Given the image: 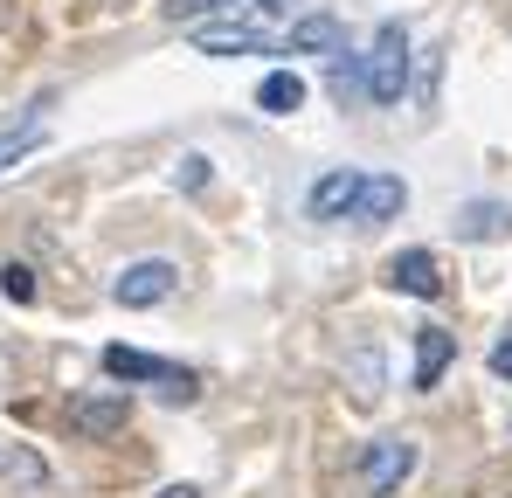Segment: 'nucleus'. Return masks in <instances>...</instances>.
Here are the masks:
<instances>
[{"mask_svg":"<svg viewBox=\"0 0 512 498\" xmlns=\"http://www.w3.org/2000/svg\"><path fill=\"white\" fill-rule=\"evenodd\" d=\"M104 374H111V381H153L167 409H187V402L201 395V381H194L187 367L153 360V353H139V346H104Z\"/></svg>","mask_w":512,"mask_h":498,"instance_id":"f257e3e1","label":"nucleus"},{"mask_svg":"<svg viewBox=\"0 0 512 498\" xmlns=\"http://www.w3.org/2000/svg\"><path fill=\"white\" fill-rule=\"evenodd\" d=\"M402 83H409V35L402 21H381L367 49V104H402Z\"/></svg>","mask_w":512,"mask_h":498,"instance_id":"f03ea898","label":"nucleus"},{"mask_svg":"<svg viewBox=\"0 0 512 498\" xmlns=\"http://www.w3.org/2000/svg\"><path fill=\"white\" fill-rule=\"evenodd\" d=\"M416 464H423V443L416 436H374L360 450V485H367V498H388Z\"/></svg>","mask_w":512,"mask_h":498,"instance_id":"7ed1b4c3","label":"nucleus"},{"mask_svg":"<svg viewBox=\"0 0 512 498\" xmlns=\"http://www.w3.org/2000/svg\"><path fill=\"white\" fill-rule=\"evenodd\" d=\"M173 284H180V270H173L167 256H146V263H125V270H118L111 298H118L125 312H146V305H160V298H173Z\"/></svg>","mask_w":512,"mask_h":498,"instance_id":"20e7f679","label":"nucleus"},{"mask_svg":"<svg viewBox=\"0 0 512 498\" xmlns=\"http://www.w3.org/2000/svg\"><path fill=\"white\" fill-rule=\"evenodd\" d=\"M187 42H194L201 56H263V49H270V35H263L256 21H194Z\"/></svg>","mask_w":512,"mask_h":498,"instance_id":"39448f33","label":"nucleus"},{"mask_svg":"<svg viewBox=\"0 0 512 498\" xmlns=\"http://www.w3.org/2000/svg\"><path fill=\"white\" fill-rule=\"evenodd\" d=\"M360 187H367V173L360 166H340V173H326L319 187H312V222H340V215H353L360 208Z\"/></svg>","mask_w":512,"mask_h":498,"instance_id":"423d86ee","label":"nucleus"},{"mask_svg":"<svg viewBox=\"0 0 512 498\" xmlns=\"http://www.w3.org/2000/svg\"><path fill=\"white\" fill-rule=\"evenodd\" d=\"M402 208H409V187H402V173H367L353 222H360V229H374V222H395Z\"/></svg>","mask_w":512,"mask_h":498,"instance_id":"0eeeda50","label":"nucleus"},{"mask_svg":"<svg viewBox=\"0 0 512 498\" xmlns=\"http://www.w3.org/2000/svg\"><path fill=\"white\" fill-rule=\"evenodd\" d=\"M346 388H353V402H360V409H374V402L388 395V360H381V346H374V339H360V346L346 353Z\"/></svg>","mask_w":512,"mask_h":498,"instance_id":"6e6552de","label":"nucleus"},{"mask_svg":"<svg viewBox=\"0 0 512 498\" xmlns=\"http://www.w3.org/2000/svg\"><path fill=\"white\" fill-rule=\"evenodd\" d=\"M388 291L436 298V291H443V270H436V256H429V249H402V256H388Z\"/></svg>","mask_w":512,"mask_h":498,"instance_id":"1a4fd4ad","label":"nucleus"},{"mask_svg":"<svg viewBox=\"0 0 512 498\" xmlns=\"http://www.w3.org/2000/svg\"><path fill=\"white\" fill-rule=\"evenodd\" d=\"M291 56H346V28L333 14H305L291 28Z\"/></svg>","mask_w":512,"mask_h":498,"instance_id":"9d476101","label":"nucleus"},{"mask_svg":"<svg viewBox=\"0 0 512 498\" xmlns=\"http://www.w3.org/2000/svg\"><path fill=\"white\" fill-rule=\"evenodd\" d=\"M450 360H457V339H450L443 326H423L416 332V374H409V381H416V388H436Z\"/></svg>","mask_w":512,"mask_h":498,"instance_id":"9b49d317","label":"nucleus"},{"mask_svg":"<svg viewBox=\"0 0 512 498\" xmlns=\"http://www.w3.org/2000/svg\"><path fill=\"white\" fill-rule=\"evenodd\" d=\"M506 222H512L506 201H464V208H457V236H464V243H499Z\"/></svg>","mask_w":512,"mask_h":498,"instance_id":"f8f14e48","label":"nucleus"},{"mask_svg":"<svg viewBox=\"0 0 512 498\" xmlns=\"http://www.w3.org/2000/svg\"><path fill=\"white\" fill-rule=\"evenodd\" d=\"M125 415H132L125 395H97V402H77V409H70V429H84V436H111V429H125Z\"/></svg>","mask_w":512,"mask_h":498,"instance_id":"ddd939ff","label":"nucleus"},{"mask_svg":"<svg viewBox=\"0 0 512 498\" xmlns=\"http://www.w3.org/2000/svg\"><path fill=\"white\" fill-rule=\"evenodd\" d=\"M256 104H263L270 118H291V111L305 104V77H298V70H270V77L256 83Z\"/></svg>","mask_w":512,"mask_h":498,"instance_id":"4468645a","label":"nucleus"},{"mask_svg":"<svg viewBox=\"0 0 512 498\" xmlns=\"http://www.w3.org/2000/svg\"><path fill=\"white\" fill-rule=\"evenodd\" d=\"M333 97H367V56H333Z\"/></svg>","mask_w":512,"mask_h":498,"instance_id":"2eb2a0df","label":"nucleus"},{"mask_svg":"<svg viewBox=\"0 0 512 498\" xmlns=\"http://www.w3.org/2000/svg\"><path fill=\"white\" fill-rule=\"evenodd\" d=\"M49 139V125L35 118V125H21V132H0V166H14V160H28L35 146Z\"/></svg>","mask_w":512,"mask_h":498,"instance_id":"dca6fc26","label":"nucleus"},{"mask_svg":"<svg viewBox=\"0 0 512 498\" xmlns=\"http://www.w3.org/2000/svg\"><path fill=\"white\" fill-rule=\"evenodd\" d=\"M0 291H7L14 305H28V298H35V270H28V263H7V270H0Z\"/></svg>","mask_w":512,"mask_h":498,"instance_id":"f3484780","label":"nucleus"},{"mask_svg":"<svg viewBox=\"0 0 512 498\" xmlns=\"http://www.w3.org/2000/svg\"><path fill=\"white\" fill-rule=\"evenodd\" d=\"M436 77H443V49H429V56H423V90H416L423 111H436Z\"/></svg>","mask_w":512,"mask_h":498,"instance_id":"a211bd4d","label":"nucleus"},{"mask_svg":"<svg viewBox=\"0 0 512 498\" xmlns=\"http://www.w3.org/2000/svg\"><path fill=\"white\" fill-rule=\"evenodd\" d=\"M215 7H229V0H167V21H201Z\"/></svg>","mask_w":512,"mask_h":498,"instance_id":"6ab92c4d","label":"nucleus"},{"mask_svg":"<svg viewBox=\"0 0 512 498\" xmlns=\"http://www.w3.org/2000/svg\"><path fill=\"white\" fill-rule=\"evenodd\" d=\"M173 180H180V187H208V160H201V153H187V160L173 166Z\"/></svg>","mask_w":512,"mask_h":498,"instance_id":"aec40b11","label":"nucleus"},{"mask_svg":"<svg viewBox=\"0 0 512 498\" xmlns=\"http://www.w3.org/2000/svg\"><path fill=\"white\" fill-rule=\"evenodd\" d=\"M492 374H499V381H512V339H499V346H492Z\"/></svg>","mask_w":512,"mask_h":498,"instance_id":"412c9836","label":"nucleus"},{"mask_svg":"<svg viewBox=\"0 0 512 498\" xmlns=\"http://www.w3.org/2000/svg\"><path fill=\"white\" fill-rule=\"evenodd\" d=\"M256 14H291V0H256Z\"/></svg>","mask_w":512,"mask_h":498,"instance_id":"4be33fe9","label":"nucleus"},{"mask_svg":"<svg viewBox=\"0 0 512 498\" xmlns=\"http://www.w3.org/2000/svg\"><path fill=\"white\" fill-rule=\"evenodd\" d=\"M160 498H201V492H194V485H167Z\"/></svg>","mask_w":512,"mask_h":498,"instance_id":"5701e85b","label":"nucleus"}]
</instances>
